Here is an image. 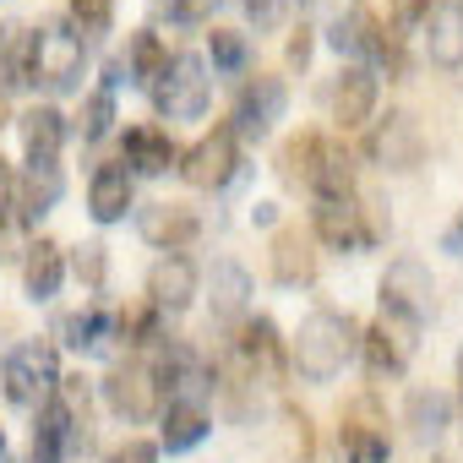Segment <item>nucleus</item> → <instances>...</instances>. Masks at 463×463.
I'll return each mask as SVG.
<instances>
[{
	"mask_svg": "<svg viewBox=\"0 0 463 463\" xmlns=\"http://www.w3.org/2000/svg\"><path fill=\"white\" fill-rule=\"evenodd\" d=\"M120 164H126L131 180H137V175H164L169 164H180V147H175V137L158 131V126H131L126 142H120Z\"/></svg>",
	"mask_w": 463,
	"mask_h": 463,
	"instance_id": "17",
	"label": "nucleus"
},
{
	"mask_svg": "<svg viewBox=\"0 0 463 463\" xmlns=\"http://www.w3.org/2000/svg\"><path fill=\"white\" fill-rule=\"evenodd\" d=\"M109 126H115V93H88L82 99V115H77V131H82V142H104L109 137Z\"/></svg>",
	"mask_w": 463,
	"mask_h": 463,
	"instance_id": "35",
	"label": "nucleus"
},
{
	"mask_svg": "<svg viewBox=\"0 0 463 463\" xmlns=\"http://www.w3.org/2000/svg\"><path fill=\"white\" fill-rule=\"evenodd\" d=\"M147 93H153V109H158L164 120H202V115H207V104H213L207 61H202V55H191V50L169 55Z\"/></svg>",
	"mask_w": 463,
	"mask_h": 463,
	"instance_id": "4",
	"label": "nucleus"
},
{
	"mask_svg": "<svg viewBox=\"0 0 463 463\" xmlns=\"http://www.w3.org/2000/svg\"><path fill=\"white\" fill-rule=\"evenodd\" d=\"M207 409L202 403H169L164 409V425H158V452H191L207 441Z\"/></svg>",
	"mask_w": 463,
	"mask_h": 463,
	"instance_id": "26",
	"label": "nucleus"
},
{
	"mask_svg": "<svg viewBox=\"0 0 463 463\" xmlns=\"http://www.w3.org/2000/svg\"><path fill=\"white\" fill-rule=\"evenodd\" d=\"M246 12H251V23H257V28H279L289 6H284V0H246Z\"/></svg>",
	"mask_w": 463,
	"mask_h": 463,
	"instance_id": "43",
	"label": "nucleus"
},
{
	"mask_svg": "<svg viewBox=\"0 0 463 463\" xmlns=\"http://www.w3.org/2000/svg\"><path fill=\"white\" fill-rule=\"evenodd\" d=\"M430 306H436V279H430V268H425L420 257L387 262V273H382V317L398 322L403 333H414V327L430 317Z\"/></svg>",
	"mask_w": 463,
	"mask_h": 463,
	"instance_id": "5",
	"label": "nucleus"
},
{
	"mask_svg": "<svg viewBox=\"0 0 463 463\" xmlns=\"http://www.w3.org/2000/svg\"><path fill=\"white\" fill-rule=\"evenodd\" d=\"M365 28H371V17H365V12H349V17H338V23L327 28V44H333L338 55H349V66H360V55H365Z\"/></svg>",
	"mask_w": 463,
	"mask_h": 463,
	"instance_id": "36",
	"label": "nucleus"
},
{
	"mask_svg": "<svg viewBox=\"0 0 463 463\" xmlns=\"http://www.w3.org/2000/svg\"><path fill=\"white\" fill-rule=\"evenodd\" d=\"M0 463H6V430H0Z\"/></svg>",
	"mask_w": 463,
	"mask_h": 463,
	"instance_id": "47",
	"label": "nucleus"
},
{
	"mask_svg": "<svg viewBox=\"0 0 463 463\" xmlns=\"http://www.w3.org/2000/svg\"><path fill=\"white\" fill-rule=\"evenodd\" d=\"M284 6H300V12H306V6H311V0H284Z\"/></svg>",
	"mask_w": 463,
	"mask_h": 463,
	"instance_id": "48",
	"label": "nucleus"
},
{
	"mask_svg": "<svg viewBox=\"0 0 463 463\" xmlns=\"http://www.w3.org/2000/svg\"><path fill=\"white\" fill-rule=\"evenodd\" d=\"M55 382H61V354L50 338H23L0 360V387L17 409H44L55 398Z\"/></svg>",
	"mask_w": 463,
	"mask_h": 463,
	"instance_id": "3",
	"label": "nucleus"
},
{
	"mask_svg": "<svg viewBox=\"0 0 463 463\" xmlns=\"http://www.w3.org/2000/svg\"><path fill=\"white\" fill-rule=\"evenodd\" d=\"M180 175L196 185V191H223L229 180L241 175V142L229 126H213L196 147L180 153Z\"/></svg>",
	"mask_w": 463,
	"mask_h": 463,
	"instance_id": "6",
	"label": "nucleus"
},
{
	"mask_svg": "<svg viewBox=\"0 0 463 463\" xmlns=\"http://www.w3.org/2000/svg\"><path fill=\"white\" fill-rule=\"evenodd\" d=\"M71 273L82 279V289H104V279H109V251L99 246V241H88V246H77V257H71Z\"/></svg>",
	"mask_w": 463,
	"mask_h": 463,
	"instance_id": "37",
	"label": "nucleus"
},
{
	"mask_svg": "<svg viewBox=\"0 0 463 463\" xmlns=\"http://www.w3.org/2000/svg\"><path fill=\"white\" fill-rule=\"evenodd\" d=\"M207 300H213V322H235L246 317L251 306V273L241 262H213V279H207Z\"/></svg>",
	"mask_w": 463,
	"mask_h": 463,
	"instance_id": "25",
	"label": "nucleus"
},
{
	"mask_svg": "<svg viewBox=\"0 0 463 463\" xmlns=\"http://www.w3.org/2000/svg\"><path fill=\"white\" fill-rule=\"evenodd\" d=\"M387 458H392V447L382 430L344 420V463H387Z\"/></svg>",
	"mask_w": 463,
	"mask_h": 463,
	"instance_id": "34",
	"label": "nucleus"
},
{
	"mask_svg": "<svg viewBox=\"0 0 463 463\" xmlns=\"http://www.w3.org/2000/svg\"><path fill=\"white\" fill-rule=\"evenodd\" d=\"M376 99H382V77H371L365 66H344L333 82V120L344 131H360L376 115Z\"/></svg>",
	"mask_w": 463,
	"mask_h": 463,
	"instance_id": "13",
	"label": "nucleus"
},
{
	"mask_svg": "<svg viewBox=\"0 0 463 463\" xmlns=\"http://www.w3.org/2000/svg\"><path fill=\"white\" fill-rule=\"evenodd\" d=\"M61 284H66V246L39 235L23 257V289H28V300H55Z\"/></svg>",
	"mask_w": 463,
	"mask_h": 463,
	"instance_id": "21",
	"label": "nucleus"
},
{
	"mask_svg": "<svg viewBox=\"0 0 463 463\" xmlns=\"http://www.w3.org/2000/svg\"><path fill=\"white\" fill-rule=\"evenodd\" d=\"M306 185L317 191V202H354V158H349L338 142H327V137H322V147H317V164H311Z\"/></svg>",
	"mask_w": 463,
	"mask_h": 463,
	"instance_id": "19",
	"label": "nucleus"
},
{
	"mask_svg": "<svg viewBox=\"0 0 463 463\" xmlns=\"http://www.w3.org/2000/svg\"><path fill=\"white\" fill-rule=\"evenodd\" d=\"M447 251H452V257H463V218L447 229Z\"/></svg>",
	"mask_w": 463,
	"mask_h": 463,
	"instance_id": "46",
	"label": "nucleus"
},
{
	"mask_svg": "<svg viewBox=\"0 0 463 463\" xmlns=\"http://www.w3.org/2000/svg\"><path fill=\"white\" fill-rule=\"evenodd\" d=\"M71 441H77V430H71V420L55 403L33 409V463H66Z\"/></svg>",
	"mask_w": 463,
	"mask_h": 463,
	"instance_id": "27",
	"label": "nucleus"
},
{
	"mask_svg": "<svg viewBox=\"0 0 463 463\" xmlns=\"http://www.w3.org/2000/svg\"><path fill=\"white\" fill-rule=\"evenodd\" d=\"M365 153L382 164V169H414L420 158H425V137H420V126H414V115H403V109H392L387 120H376V131H371V142H365Z\"/></svg>",
	"mask_w": 463,
	"mask_h": 463,
	"instance_id": "11",
	"label": "nucleus"
},
{
	"mask_svg": "<svg viewBox=\"0 0 463 463\" xmlns=\"http://www.w3.org/2000/svg\"><path fill=\"white\" fill-rule=\"evenodd\" d=\"M17 137H23L28 164H55L61 147H66V115L55 104H33V109L17 115Z\"/></svg>",
	"mask_w": 463,
	"mask_h": 463,
	"instance_id": "16",
	"label": "nucleus"
},
{
	"mask_svg": "<svg viewBox=\"0 0 463 463\" xmlns=\"http://www.w3.org/2000/svg\"><path fill=\"white\" fill-rule=\"evenodd\" d=\"M196 295H202V273H196V262L180 257V251H169V257L147 273V306H153L158 317H180V311H191Z\"/></svg>",
	"mask_w": 463,
	"mask_h": 463,
	"instance_id": "9",
	"label": "nucleus"
},
{
	"mask_svg": "<svg viewBox=\"0 0 463 463\" xmlns=\"http://www.w3.org/2000/svg\"><path fill=\"white\" fill-rule=\"evenodd\" d=\"M354 349H360L354 317H349V311H333V306H317V311L300 322V333H295V344H289V360H295V371H300L306 382H333V376L354 360Z\"/></svg>",
	"mask_w": 463,
	"mask_h": 463,
	"instance_id": "1",
	"label": "nucleus"
},
{
	"mask_svg": "<svg viewBox=\"0 0 463 463\" xmlns=\"http://www.w3.org/2000/svg\"><path fill=\"white\" fill-rule=\"evenodd\" d=\"M284 82L279 77H251L241 93H235V109H229V131H235V142H262L273 131V120H284Z\"/></svg>",
	"mask_w": 463,
	"mask_h": 463,
	"instance_id": "8",
	"label": "nucleus"
},
{
	"mask_svg": "<svg viewBox=\"0 0 463 463\" xmlns=\"http://www.w3.org/2000/svg\"><path fill=\"white\" fill-rule=\"evenodd\" d=\"M425 50L436 66L458 71L463 66V0H441L430 12V28H425Z\"/></svg>",
	"mask_w": 463,
	"mask_h": 463,
	"instance_id": "24",
	"label": "nucleus"
},
{
	"mask_svg": "<svg viewBox=\"0 0 463 463\" xmlns=\"http://www.w3.org/2000/svg\"><path fill=\"white\" fill-rule=\"evenodd\" d=\"M82 71H88V39L71 17L61 23H44L28 33V82L50 88V93H77L82 88Z\"/></svg>",
	"mask_w": 463,
	"mask_h": 463,
	"instance_id": "2",
	"label": "nucleus"
},
{
	"mask_svg": "<svg viewBox=\"0 0 463 463\" xmlns=\"http://www.w3.org/2000/svg\"><path fill=\"white\" fill-rule=\"evenodd\" d=\"M311 50H317V39H311V28H300V33L289 39V66L306 71V66H311Z\"/></svg>",
	"mask_w": 463,
	"mask_h": 463,
	"instance_id": "44",
	"label": "nucleus"
},
{
	"mask_svg": "<svg viewBox=\"0 0 463 463\" xmlns=\"http://www.w3.org/2000/svg\"><path fill=\"white\" fill-rule=\"evenodd\" d=\"M12 185H17L12 158H0V229H6V218H12Z\"/></svg>",
	"mask_w": 463,
	"mask_h": 463,
	"instance_id": "45",
	"label": "nucleus"
},
{
	"mask_svg": "<svg viewBox=\"0 0 463 463\" xmlns=\"http://www.w3.org/2000/svg\"><path fill=\"white\" fill-rule=\"evenodd\" d=\"M360 213H365V207H354V202H317V213H311L317 241L333 246V251H365V246L376 241V229H371Z\"/></svg>",
	"mask_w": 463,
	"mask_h": 463,
	"instance_id": "12",
	"label": "nucleus"
},
{
	"mask_svg": "<svg viewBox=\"0 0 463 463\" xmlns=\"http://www.w3.org/2000/svg\"><path fill=\"white\" fill-rule=\"evenodd\" d=\"M66 420H71V430H82L88 425V409H93V382L88 376H66L61 371V382H55V398H50Z\"/></svg>",
	"mask_w": 463,
	"mask_h": 463,
	"instance_id": "33",
	"label": "nucleus"
},
{
	"mask_svg": "<svg viewBox=\"0 0 463 463\" xmlns=\"http://www.w3.org/2000/svg\"><path fill=\"white\" fill-rule=\"evenodd\" d=\"M268 262H273V279L284 289H300L317 279V241L300 235V229H279L273 246H268Z\"/></svg>",
	"mask_w": 463,
	"mask_h": 463,
	"instance_id": "18",
	"label": "nucleus"
},
{
	"mask_svg": "<svg viewBox=\"0 0 463 463\" xmlns=\"http://www.w3.org/2000/svg\"><path fill=\"white\" fill-rule=\"evenodd\" d=\"M109 463H158V441L131 436V441H120V447L109 452Z\"/></svg>",
	"mask_w": 463,
	"mask_h": 463,
	"instance_id": "41",
	"label": "nucleus"
},
{
	"mask_svg": "<svg viewBox=\"0 0 463 463\" xmlns=\"http://www.w3.org/2000/svg\"><path fill=\"white\" fill-rule=\"evenodd\" d=\"M235 360L246 365V376H279L284 371V338L273 327V317H246L235 333Z\"/></svg>",
	"mask_w": 463,
	"mask_h": 463,
	"instance_id": "15",
	"label": "nucleus"
},
{
	"mask_svg": "<svg viewBox=\"0 0 463 463\" xmlns=\"http://www.w3.org/2000/svg\"><path fill=\"white\" fill-rule=\"evenodd\" d=\"M360 354H365V371L376 382H392V376L409 371V338L398 327H387V322H376V327L360 333Z\"/></svg>",
	"mask_w": 463,
	"mask_h": 463,
	"instance_id": "23",
	"label": "nucleus"
},
{
	"mask_svg": "<svg viewBox=\"0 0 463 463\" xmlns=\"http://www.w3.org/2000/svg\"><path fill=\"white\" fill-rule=\"evenodd\" d=\"M61 191H66L61 164H28V169L17 175V185H12V213H17V223H39V218L61 202Z\"/></svg>",
	"mask_w": 463,
	"mask_h": 463,
	"instance_id": "14",
	"label": "nucleus"
},
{
	"mask_svg": "<svg viewBox=\"0 0 463 463\" xmlns=\"http://www.w3.org/2000/svg\"><path fill=\"white\" fill-rule=\"evenodd\" d=\"M99 387H104V403H109L120 420H131V425H142V420H153V414L164 409V392H158L147 360H120Z\"/></svg>",
	"mask_w": 463,
	"mask_h": 463,
	"instance_id": "7",
	"label": "nucleus"
},
{
	"mask_svg": "<svg viewBox=\"0 0 463 463\" xmlns=\"http://www.w3.org/2000/svg\"><path fill=\"white\" fill-rule=\"evenodd\" d=\"M55 338H61L71 354H99V349H109V338H115V311H104V306L66 311V317L55 322Z\"/></svg>",
	"mask_w": 463,
	"mask_h": 463,
	"instance_id": "22",
	"label": "nucleus"
},
{
	"mask_svg": "<svg viewBox=\"0 0 463 463\" xmlns=\"http://www.w3.org/2000/svg\"><path fill=\"white\" fill-rule=\"evenodd\" d=\"M458 382H463V354H458Z\"/></svg>",
	"mask_w": 463,
	"mask_h": 463,
	"instance_id": "49",
	"label": "nucleus"
},
{
	"mask_svg": "<svg viewBox=\"0 0 463 463\" xmlns=\"http://www.w3.org/2000/svg\"><path fill=\"white\" fill-rule=\"evenodd\" d=\"M88 213H93V223H120L131 213V175H126L120 158L93 169V180H88Z\"/></svg>",
	"mask_w": 463,
	"mask_h": 463,
	"instance_id": "20",
	"label": "nucleus"
},
{
	"mask_svg": "<svg viewBox=\"0 0 463 463\" xmlns=\"http://www.w3.org/2000/svg\"><path fill=\"white\" fill-rule=\"evenodd\" d=\"M71 23L82 33H109L115 23V0H71Z\"/></svg>",
	"mask_w": 463,
	"mask_h": 463,
	"instance_id": "38",
	"label": "nucleus"
},
{
	"mask_svg": "<svg viewBox=\"0 0 463 463\" xmlns=\"http://www.w3.org/2000/svg\"><path fill=\"white\" fill-rule=\"evenodd\" d=\"M447 425H452V398L447 392H436V387L409 392V430H414V441H436Z\"/></svg>",
	"mask_w": 463,
	"mask_h": 463,
	"instance_id": "28",
	"label": "nucleus"
},
{
	"mask_svg": "<svg viewBox=\"0 0 463 463\" xmlns=\"http://www.w3.org/2000/svg\"><path fill=\"white\" fill-rule=\"evenodd\" d=\"M207 55H213V71H223V77H241L251 66V44L235 28H213L207 33Z\"/></svg>",
	"mask_w": 463,
	"mask_h": 463,
	"instance_id": "31",
	"label": "nucleus"
},
{
	"mask_svg": "<svg viewBox=\"0 0 463 463\" xmlns=\"http://www.w3.org/2000/svg\"><path fill=\"white\" fill-rule=\"evenodd\" d=\"M387 17L403 23V28H409V23H425V17H430V0H387Z\"/></svg>",
	"mask_w": 463,
	"mask_h": 463,
	"instance_id": "42",
	"label": "nucleus"
},
{
	"mask_svg": "<svg viewBox=\"0 0 463 463\" xmlns=\"http://www.w3.org/2000/svg\"><path fill=\"white\" fill-rule=\"evenodd\" d=\"M164 12H169V23H180V28H202V23H213L218 0H164Z\"/></svg>",
	"mask_w": 463,
	"mask_h": 463,
	"instance_id": "39",
	"label": "nucleus"
},
{
	"mask_svg": "<svg viewBox=\"0 0 463 463\" xmlns=\"http://www.w3.org/2000/svg\"><path fill=\"white\" fill-rule=\"evenodd\" d=\"M137 229H142V241L158 246V251H185V246L202 235V218H196V207H185V202H147V207L137 213Z\"/></svg>",
	"mask_w": 463,
	"mask_h": 463,
	"instance_id": "10",
	"label": "nucleus"
},
{
	"mask_svg": "<svg viewBox=\"0 0 463 463\" xmlns=\"http://www.w3.org/2000/svg\"><path fill=\"white\" fill-rule=\"evenodd\" d=\"M164 61H169L164 39H158L153 28H137V33H131V44H126V82L153 88V77L164 71Z\"/></svg>",
	"mask_w": 463,
	"mask_h": 463,
	"instance_id": "29",
	"label": "nucleus"
},
{
	"mask_svg": "<svg viewBox=\"0 0 463 463\" xmlns=\"http://www.w3.org/2000/svg\"><path fill=\"white\" fill-rule=\"evenodd\" d=\"M28 82V28L0 23V93H12Z\"/></svg>",
	"mask_w": 463,
	"mask_h": 463,
	"instance_id": "30",
	"label": "nucleus"
},
{
	"mask_svg": "<svg viewBox=\"0 0 463 463\" xmlns=\"http://www.w3.org/2000/svg\"><path fill=\"white\" fill-rule=\"evenodd\" d=\"M284 436H289V458L311 463V420L300 409H284Z\"/></svg>",
	"mask_w": 463,
	"mask_h": 463,
	"instance_id": "40",
	"label": "nucleus"
},
{
	"mask_svg": "<svg viewBox=\"0 0 463 463\" xmlns=\"http://www.w3.org/2000/svg\"><path fill=\"white\" fill-rule=\"evenodd\" d=\"M317 147H322V131H295V137L279 147V175L306 185V175H311V164H317Z\"/></svg>",
	"mask_w": 463,
	"mask_h": 463,
	"instance_id": "32",
	"label": "nucleus"
}]
</instances>
